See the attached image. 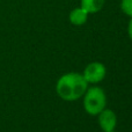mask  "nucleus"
<instances>
[{
  "label": "nucleus",
  "mask_w": 132,
  "mask_h": 132,
  "mask_svg": "<svg viewBox=\"0 0 132 132\" xmlns=\"http://www.w3.org/2000/svg\"><path fill=\"white\" fill-rule=\"evenodd\" d=\"M88 88V82L80 73L71 72L62 75L56 85V92L62 100L67 102L79 100Z\"/></svg>",
  "instance_id": "obj_1"
},
{
  "label": "nucleus",
  "mask_w": 132,
  "mask_h": 132,
  "mask_svg": "<svg viewBox=\"0 0 132 132\" xmlns=\"http://www.w3.org/2000/svg\"><path fill=\"white\" fill-rule=\"evenodd\" d=\"M84 108L87 114L92 116H97L107 105V96L102 88L93 86L87 88L84 94Z\"/></svg>",
  "instance_id": "obj_2"
},
{
  "label": "nucleus",
  "mask_w": 132,
  "mask_h": 132,
  "mask_svg": "<svg viewBox=\"0 0 132 132\" xmlns=\"http://www.w3.org/2000/svg\"><path fill=\"white\" fill-rule=\"evenodd\" d=\"M82 75L88 84H98L107 75V68L102 63L93 62L85 67Z\"/></svg>",
  "instance_id": "obj_3"
},
{
  "label": "nucleus",
  "mask_w": 132,
  "mask_h": 132,
  "mask_svg": "<svg viewBox=\"0 0 132 132\" xmlns=\"http://www.w3.org/2000/svg\"><path fill=\"white\" fill-rule=\"evenodd\" d=\"M98 125L102 131H115L117 125V117L116 114L111 109L104 108L101 112L97 114Z\"/></svg>",
  "instance_id": "obj_4"
},
{
  "label": "nucleus",
  "mask_w": 132,
  "mask_h": 132,
  "mask_svg": "<svg viewBox=\"0 0 132 132\" xmlns=\"http://www.w3.org/2000/svg\"><path fill=\"white\" fill-rule=\"evenodd\" d=\"M68 19L73 26H82L88 20V13L82 7H77L71 11Z\"/></svg>",
  "instance_id": "obj_5"
},
{
  "label": "nucleus",
  "mask_w": 132,
  "mask_h": 132,
  "mask_svg": "<svg viewBox=\"0 0 132 132\" xmlns=\"http://www.w3.org/2000/svg\"><path fill=\"white\" fill-rule=\"evenodd\" d=\"M105 0H81V6L88 14L97 13L104 6Z\"/></svg>",
  "instance_id": "obj_6"
},
{
  "label": "nucleus",
  "mask_w": 132,
  "mask_h": 132,
  "mask_svg": "<svg viewBox=\"0 0 132 132\" xmlns=\"http://www.w3.org/2000/svg\"><path fill=\"white\" fill-rule=\"evenodd\" d=\"M121 9L124 14L132 18V0H122Z\"/></svg>",
  "instance_id": "obj_7"
},
{
  "label": "nucleus",
  "mask_w": 132,
  "mask_h": 132,
  "mask_svg": "<svg viewBox=\"0 0 132 132\" xmlns=\"http://www.w3.org/2000/svg\"><path fill=\"white\" fill-rule=\"evenodd\" d=\"M128 32H129V36H130L131 41H132V18L129 22V26H128Z\"/></svg>",
  "instance_id": "obj_8"
},
{
  "label": "nucleus",
  "mask_w": 132,
  "mask_h": 132,
  "mask_svg": "<svg viewBox=\"0 0 132 132\" xmlns=\"http://www.w3.org/2000/svg\"><path fill=\"white\" fill-rule=\"evenodd\" d=\"M103 132H116V131H103Z\"/></svg>",
  "instance_id": "obj_9"
}]
</instances>
